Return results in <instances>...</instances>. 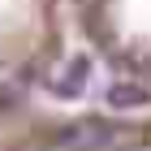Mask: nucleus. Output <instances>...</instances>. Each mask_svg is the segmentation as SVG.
Here are the masks:
<instances>
[{
	"mask_svg": "<svg viewBox=\"0 0 151 151\" xmlns=\"http://www.w3.org/2000/svg\"><path fill=\"white\" fill-rule=\"evenodd\" d=\"M86 78H91V60L86 56H69L65 65H60V73L52 78V91H56L60 99H73V95H82Z\"/></svg>",
	"mask_w": 151,
	"mask_h": 151,
	"instance_id": "nucleus-1",
	"label": "nucleus"
},
{
	"mask_svg": "<svg viewBox=\"0 0 151 151\" xmlns=\"http://www.w3.org/2000/svg\"><path fill=\"white\" fill-rule=\"evenodd\" d=\"M151 95L142 91V86H134V82H112L108 86V104H116V108H142Z\"/></svg>",
	"mask_w": 151,
	"mask_h": 151,
	"instance_id": "nucleus-3",
	"label": "nucleus"
},
{
	"mask_svg": "<svg viewBox=\"0 0 151 151\" xmlns=\"http://www.w3.org/2000/svg\"><path fill=\"white\" fill-rule=\"evenodd\" d=\"M108 138H112V129H108L104 121H82V125L69 129V142H73V147H104Z\"/></svg>",
	"mask_w": 151,
	"mask_h": 151,
	"instance_id": "nucleus-2",
	"label": "nucleus"
}]
</instances>
